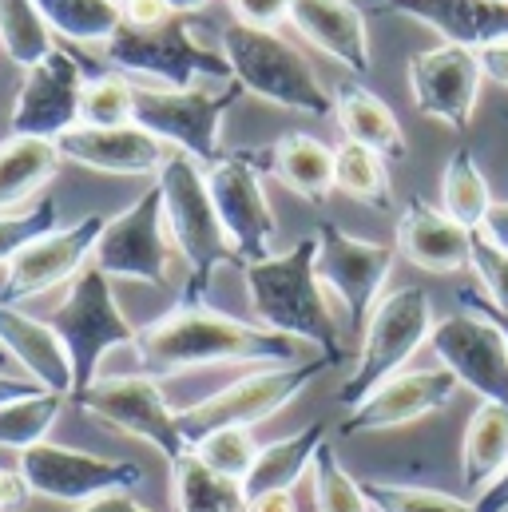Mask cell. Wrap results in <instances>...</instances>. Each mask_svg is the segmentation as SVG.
<instances>
[{
  "label": "cell",
  "mask_w": 508,
  "mask_h": 512,
  "mask_svg": "<svg viewBox=\"0 0 508 512\" xmlns=\"http://www.w3.org/2000/svg\"><path fill=\"white\" fill-rule=\"evenodd\" d=\"M135 358L143 374L171 378L191 374L207 366H290L306 362V346L274 334L258 322L231 318L207 302H183L167 310L163 318L139 326L135 334Z\"/></svg>",
  "instance_id": "1"
},
{
  "label": "cell",
  "mask_w": 508,
  "mask_h": 512,
  "mask_svg": "<svg viewBox=\"0 0 508 512\" xmlns=\"http://www.w3.org/2000/svg\"><path fill=\"white\" fill-rule=\"evenodd\" d=\"M247 302L258 326L314 346L334 366L346 358L322 278H318V235H306L282 255H266L243 266Z\"/></svg>",
  "instance_id": "2"
},
{
  "label": "cell",
  "mask_w": 508,
  "mask_h": 512,
  "mask_svg": "<svg viewBox=\"0 0 508 512\" xmlns=\"http://www.w3.org/2000/svg\"><path fill=\"white\" fill-rule=\"evenodd\" d=\"M155 183H159V195H163V219H167L171 247L187 266L183 302H203L215 274L223 266H243V258L235 255V247H231V239L219 223L203 163H195L191 155L171 151V159L159 167Z\"/></svg>",
  "instance_id": "3"
},
{
  "label": "cell",
  "mask_w": 508,
  "mask_h": 512,
  "mask_svg": "<svg viewBox=\"0 0 508 512\" xmlns=\"http://www.w3.org/2000/svg\"><path fill=\"white\" fill-rule=\"evenodd\" d=\"M223 56L231 64V76L243 84V92L266 104H278L286 112H302L310 120L334 116V96L326 92L310 60L278 32L235 20L223 32Z\"/></svg>",
  "instance_id": "4"
},
{
  "label": "cell",
  "mask_w": 508,
  "mask_h": 512,
  "mask_svg": "<svg viewBox=\"0 0 508 512\" xmlns=\"http://www.w3.org/2000/svg\"><path fill=\"white\" fill-rule=\"evenodd\" d=\"M104 52H108V64L116 72H124L127 80L139 76V80H155L159 88H175V92L199 88V80H223V84L235 80L227 56L199 44L187 16H179V12L151 28H135V24L120 20V28L108 36Z\"/></svg>",
  "instance_id": "5"
},
{
  "label": "cell",
  "mask_w": 508,
  "mask_h": 512,
  "mask_svg": "<svg viewBox=\"0 0 508 512\" xmlns=\"http://www.w3.org/2000/svg\"><path fill=\"white\" fill-rule=\"evenodd\" d=\"M44 322L64 342V354L72 366V393H80L84 385L100 378L104 354H112L120 346H135V334H139L116 302L112 278L92 262L72 278L64 302Z\"/></svg>",
  "instance_id": "6"
},
{
  "label": "cell",
  "mask_w": 508,
  "mask_h": 512,
  "mask_svg": "<svg viewBox=\"0 0 508 512\" xmlns=\"http://www.w3.org/2000/svg\"><path fill=\"white\" fill-rule=\"evenodd\" d=\"M433 298L421 286H397L378 302L362 330V350L350 370V378L338 389V401L346 409L362 405L381 382L401 374L409 358L429 342L433 334Z\"/></svg>",
  "instance_id": "7"
},
{
  "label": "cell",
  "mask_w": 508,
  "mask_h": 512,
  "mask_svg": "<svg viewBox=\"0 0 508 512\" xmlns=\"http://www.w3.org/2000/svg\"><path fill=\"white\" fill-rule=\"evenodd\" d=\"M330 366H334L330 358H306V362H290V366H262V370H254V374L239 378V382L215 389L211 397L179 409L183 437L195 449V441H203L207 433L251 429L258 421L282 413L294 397H302Z\"/></svg>",
  "instance_id": "8"
},
{
  "label": "cell",
  "mask_w": 508,
  "mask_h": 512,
  "mask_svg": "<svg viewBox=\"0 0 508 512\" xmlns=\"http://www.w3.org/2000/svg\"><path fill=\"white\" fill-rule=\"evenodd\" d=\"M243 84L231 80L219 92L207 88H147L135 84V124L163 139L171 151L191 155L195 163L211 167L223 159V120L239 104Z\"/></svg>",
  "instance_id": "9"
},
{
  "label": "cell",
  "mask_w": 508,
  "mask_h": 512,
  "mask_svg": "<svg viewBox=\"0 0 508 512\" xmlns=\"http://www.w3.org/2000/svg\"><path fill=\"white\" fill-rule=\"evenodd\" d=\"M16 473L32 489V497L60 501V505H92L104 497H120L143 485V465L135 461H112L88 449L40 441L24 453H16Z\"/></svg>",
  "instance_id": "10"
},
{
  "label": "cell",
  "mask_w": 508,
  "mask_h": 512,
  "mask_svg": "<svg viewBox=\"0 0 508 512\" xmlns=\"http://www.w3.org/2000/svg\"><path fill=\"white\" fill-rule=\"evenodd\" d=\"M72 401L84 413L108 421L112 429H120L135 441H147L167 461H179L183 453H191V441L183 437L179 413L167 405L163 389L151 374H108V378L100 374L92 385L72 393Z\"/></svg>",
  "instance_id": "11"
},
{
  "label": "cell",
  "mask_w": 508,
  "mask_h": 512,
  "mask_svg": "<svg viewBox=\"0 0 508 512\" xmlns=\"http://www.w3.org/2000/svg\"><path fill=\"white\" fill-rule=\"evenodd\" d=\"M92 266H100L108 278H131L147 286H171L175 282V247L163 219V195L159 183H151L131 207L112 215L100 231Z\"/></svg>",
  "instance_id": "12"
},
{
  "label": "cell",
  "mask_w": 508,
  "mask_h": 512,
  "mask_svg": "<svg viewBox=\"0 0 508 512\" xmlns=\"http://www.w3.org/2000/svg\"><path fill=\"white\" fill-rule=\"evenodd\" d=\"M318 278L326 298H334L346 314V330L362 334L370 314L385 298V282L393 270V247L358 239L338 223H322L318 231Z\"/></svg>",
  "instance_id": "13"
},
{
  "label": "cell",
  "mask_w": 508,
  "mask_h": 512,
  "mask_svg": "<svg viewBox=\"0 0 508 512\" xmlns=\"http://www.w3.org/2000/svg\"><path fill=\"white\" fill-rule=\"evenodd\" d=\"M262 163H266V151H227L223 159L203 167L219 223L235 255L243 258V266L270 255V243L278 235V219L262 191Z\"/></svg>",
  "instance_id": "14"
},
{
  "label": "cell",
  "mask_w": 508,
  "mask_h": 512,
  "mask_svg": "<svg viewBox=\"0 0 508 512\" xmlns=\"http://www.w3.org/2000/svg\"><path fill=\"white\" fill-rule=\"evenodd\" d=\"M88 60H80L68 48H52L40 64L24 72V84L12 100V135L32 139H60L72 128H80V100L88 84Z\"/></svg>",
  "instance_id": "15"
},
{
  "label": "cell",
  "mask_w": 508,
  "mask_h": 512,
  "mask_svg": "<svg viewBox=\"0 0 508 512\" xmlns=\"http://www.w3.org/2000/svg\"><path fill=\"white\" fill-rule=\"evenodd\" d=\"M481 84H485L481 48L437 44L409 60V92L417 112L453 131H465L473 124L481 104Z\"/></svg>",
  "instance_id": "16"
},
{
  "label": "cell",
  "mask_w": 508,
  "mask_h": 512,
  "mask_svg": "<svg viewBox=\"0 0 508 512\" xmlns=\"http://www.w3.org/2000/svg\"><path fill=\"white\" fill-rule=\"evenodd\" d=\"M429 346L437 362L481 401L508 405V342L493 322L461 306L433 326Z\"/></svg>",
  "instance_id": "17"
},
{
  "label": "cell",
  "mask_w": 508,
  "mask_h": 512,
  "mask_svg": "<svg viewBox=\"0 0 508 512\" xmlns=\"http://www.w3.org/2000/svg\"><path fill=\"white\" fill-rule=\"evenodd\" d=\"M104 223H108L104 215H84L80 223L56 227L44 239H36L32 247H24L20 255L4 266L0 302L4 306H16V302H28L36 294L56 290L60 282H72L92 262V255H96V243H100Z\"/></svg>",
  "instance_id": "18"
},
{
  "label": "cell",
  "mask_w": 508,
  "mask_h": 512,
  "mask_svg": "<svg viewBox=\"0 0 508 512\" xmlns=\"http://www.w3.org/2000/svg\"><path fill=\"white\" fill-rule=\"evenodd\" d=\"M461 382L445 370H401L389 382H381L362 405H354L346 413V421L338 425L342 437H358V433H385V429H405L429 413L449 409V401L457 397Z\"/></svg>",
  "instance_id": "19"
},
{
  "label": "cell",
  "mask_w": 508,
  "mask_h": 512,
  "mask_svg": "<svg viewBox=\"0 0 508 512\" xmlns=\"http://www.w3.org/2000/svg\"><path fill=\"white\" fill-rule=\"evenodd\" d=\"M60 159L100 171V175H159V167L171 159V147L155 139L139 124L127 128H72L56 139Z\"/></svg>",
  "instance_id": "20"
},
{
  "label": "cell",
  "mask_w": 508,
  "mask_h": 512,
  "mask_svg": "<svg viewBox=\"0 0 508 512\" xmlns=\"http://www.w3.org/2000/svg\"><path fill=\"white\" fill-rule=\"evenodd\" d=\"M397 251L429 274H453L469 266L473 231H465L441 207H429L421 195H413L397 215Z\"/></svg>",
  "instance_id": "21"
},
{
  "label": "cell",
  "mask_w": 508,
  "mask_h": 512,
  "mask_svg": "<svg viewBox=\"0 0 508 512\" xmlns=\"http://www.w3.org/2000/svg\"><path fill=\"white\" fill-rule=\"evenodd\" d=\"M385 12L433 28L445 44L489 48L508 40V4L501 0H374Z\"/></svg>",
  "instance_id": "22"
},
{
  "label": "cell",
  "mask_w": 508,
  "mask_h": 512,
  "mask_svg": "<svg viewBox=\"0 0 508 512\" xmlns=\"http://www.w3.org/2000/svg\"><path fill=\"white\" fill-rule=\"evenodd\" d=\"M290 24L354 76L370 72V32L354 0H290Z\"/></svg>",
  "instance_id": "23"
},
{
  "label": "cell",
  "mask_w": 508,
  "mask_h": 512,
  "mask_svg": "<svg viewBox=\"0 0 508 512\" xmlns=\"http://www.w3.org/2000/svg\"><path fill=\"white\" fill-rule=\"evenodd\" d=\"M0 346L8 350L12 362L24 366V374L36 385H44L48 393L72 397V366H68L64 342L48 322L0 302Z\"/></svg>",
  "instance_id": "24"
},
{
  "label": "cell",
  "mask_w": 508,
  "mask_h": 512,
  "mask_svg": "<svg viewBox=\"0 0 508 512\" xmlns=\"http://www.w3.org/2000/svg\"><path fill=\"white\" fill-rule=\"evenodd\" d=\"M334 120L342 124L350 143H362V147L378 151L385 163L409 159V143H405V131L397 124L393 108L381 100L378 92H370L366 84H358V80L338 84V92H334Z\"/></svg>",
  "instance_id": "25"
},
{
  "label": "cell",
  "mask_w": 508,
  "mask_h": 512,
  "mask_svg": "<svg viewBox=\"0 0 508 512\" xmlns=\"http://www.w3.org/2000/svg\"><path fill=\"white\" fill-rule=\"evenodd\" d=\"M266 163L286 191H294L314 207H322L334 191V147H326L306 131H286L266 151Z\"/></svg>",
  "instance_id": "26"
},
{
  "label": "cell",
  "mask_w": 508,
  "mask_h": 512,
  "mask_svg": "<svg viewBox=\"0 0 508 512\" xmlns=\"http://www.w3.org/2000/svg\"><path fill=\"white\" fill-rule=\"evenodd\" d=\"M330 441V429H326V421H314V425H306V429H298V433H290V437H282V441H270V445H262L258 449V457H254L251 473L243 477V489H247V497H266V493H286V489H294L310 469H314V457H318V449Z\"/></svg>",
  "instance_id": "27"
},
{
  "label": "cell",
  "mask_w": 508,
  "mask_h": 512,
  "mask_svg": "<svg viewBox=\"0 0 508 512\" xmlns=\"http://www.w3.org/2000/svg\"><path fill=\"white\" fill-rule=\"evenodd\" d=\"M508 469V405L481 401L465 425L461 441V485L481 497Z\"/></svg>",
  "instance_id": "28"
},
{
  "label": "cell",
  "mask_w": 508,
  "mask_h": 512,
  "mask_svg": "<svg viewBox=\"0 0 508 512\" xmlns=\"http://www.w3.org/2000/svg\"><path fill=\"white\" fill-rule=\"evenodd\" d=\"M171 509L175 512H251L243 481L211 469L195 449L171 461Z\"/></svg>",
  "instance_id": "29"
},
{
  "label": "cell",
  "mask_w": 508,
  "mask_h": 512,
  "mask_svg": "<svg viewBox=\"0 0 508 512\" xmlns=\"http://www.w3.org/2000/svg\"><path fill=\"white\" fill-rule=\"evenodd\" d=\"M60 147L52 139L12 135L0 143V215L28 203L60 171Z\"/></svg>",
  "instance_id": "30"
},
{
  "label": "cell",
  "mask_w": 508,
  "mask_h": 512,
  "mask_svg": "<svg viewBox=\"0 0 508 512\" xmlns=\"http://www.w3.org/2000/svg\"><path fill=\"white\" fill-rule=\"evenodd\" d=\"M441 211L473 235L485 227V219L493 211V191H489L485 171L469 147H457L441 171Z\"/></svg>",
  "instance_id": "31"
},
{
  "label": "cell",
  "mask_w": 508,
  "mask_h": 512,
  "mask_svg": "<svg viewBox=\"0 0 508 512\" xmlns=\"http://www.w3.org/2000/svg\"><path fill=\"white\" fill-rule=\"evenodd\" d=\"M334 191L374 207L381 215L393 211V187H389V167L378 151L362 147V143H342L334 151Z\"/></svg>",
  "instance_id": "32"
},
{
  "label": "cell",
  "mask_w": 508,
  "mask_h": 512,
  "mask_svg": "<svg viewBox=\"0 0 508 512\" xmlns=\"http://www.w3.org/2000/svg\"><path fill=\"white\" fill-rule=\"evenodd\" d=\"M44 24L72 44H108L120 28V4L112 0H32Z\"/></svg>",
  "instance_id": "33"
},
{
  "label": "cell",
  "mask_w": 508,
  "mask_h": 512,
  "mask_svg": "<svg viewBox=\"0 0 508 512\" xmlns=\"http://www.w3.org/2000/svg\"><path fill=\"white\" fill-rule=\"evenodd\" d=\"M0 48L24 72L32 64H40L56 48L52 44V28L44 24V16L36 12L32 0H0Z\"/></svg>",
  "instance_id": "34"
},
{
  "label": "cell",
  "mask_w": 508,
  "mask_h": 512,
  "mask_svg": "<svg viewBox=\"0 0 508 512\" xmlns=\"http://www.w3.org/2000/svg\"><path fill=\"white\" fill-rule=\"evenodd\" d=\"M60 409H64V397L60 393H48V389L36 393V397L0 405V449L24 453V449L48 441L52 425L60 421Z\"/></svg>",
  "instance_id": "35"
},
{
  "label": "cell",
  "mask_w": 508,
  "mask_h": 512,
  "mask_svg": "<svg viewBox=\"0 0 508 512\" xmlns=\"http://www.w3.org/2000/svg\"><path fill=\"white\" fill-rule=\"evenodd\" d=\"M135 124V84L124 72H88L80 100V128H127Z\"/></svg>",
  "instance_id": "36"
},
{
  "label": "cell",
  "mask_w": 508,
  "mask_h": 512,
  "mask_svg": "<svg viewBox=\"0 0 508 512\" xmlns=\"http://www.w3.org/2000/svg\"><path fill=\"white\" fill-rule=\"evenodd\" d=\"M310 485H314V509L318 512H370V501L362 493V481L346 473V465L338 461V453H334L330 441L314 457Z\"/></svg>",
  "instance_id": "37"
},
{
  "label": "cell",
  "mask_w": 508,
  "mask_h": 512,
  "mask_svg": "<svg viewBox=\"0 0 508 512\" xmlns=\"http://www.w3.org/2000/svg\"><path fill=\"white\" fill-rule=\"evenodd\" d=\"M362 493L370 509L378 512H477L473 501H461L441 489H421V485H397V481H362Z\"/></svg>",
  "instance_id": "38"
},
{
  "label": "cell",
  "mask_w": 508,
  "mask_h": 512,
  "mask_svg": "<svg viewBox=\"0 0 508 512\" xmlns=\"http://www.w3.org/2000/svg\"><path fill=\"white\" fill-rule=\"evenodd\" d=\"M56 223H60L56 199H36L24 211H4L0 215V266H8L24 247H32L48 231H56Z\"/></svg>",
  "instance_id": "39"
},
{
  "label": "cell",
  "mask_w": 508,
  "mask_h": 512,
  "mask_svg": "<svg viewBox=\"0 0 508 512\" xmlns=\"http://www.w3.org/2000/svg\"><path fill=\"white\" fill-rule=\"evenodd\" d=\"M258 449H262V445H254L251 429H219V433H207L203 441H195V453H199L211 469H219V473H227V477H235V481H243V477L251 473Z\"/></svg>",
  "instance_id": "40"
},
{
  "label": "cell",
  "mask_w": 508,
  "mask_h": 512,
  "mask_svg": "<svg viewBox=\"0 0 508 512\" xmlns=\"http://www.w3.org/2000/svg\"><path fill=\"white\" fill-rule=\"evenodd\" d=\"M469 266L477 270L481 278V294L493 310L508 314V251L493 247L485 235H473V255H469Z\"/></svg>",
  "instance_id": "41"
},
{
  "label": "cell",
  "mask_w": 508,
  "mask_h": 512,
  "mask_svg": "<svg viewBox=\"0 0 508 512\" xmlns=\"http://www.w3.org/2000/svg\"><path fill=\"white\" fill-rule=\"evenodd\" d=\"M239 16V24H251V28H278L282 20H290V0H227Z\"/></svg>",
  "instance_id": "42"
},
{
  "label": "cell",
  "mask_w": 508,
  "mask_h": 512,
  "mask_svg": "<svg viewBox=\"0 0 508 512\" xmlns=\"http://www.w3.org/2000/svg\"><path fill=\"white\" fill-rule=\"evenodd\" d=\"M120 16H124V24L151 28V24H163V20L175 16V12H171L167 0H127V4H120Z\"/></svg>",
  "instance_id": "43"
},
{
  "label": "cell",
  "mask_w": 508,
  "mask_h": 512,
  "mask_svg": "<svg viewBox=\"0 0 508 512\" xmlns=\"http://www.w3.org/2000/svg\"><path fill=\"white\" fill-rule=\"evenodd\" d=\"M28 501H32V489L24 485V477L0 465V512H24Z\"/></svg>",
  "instance_id": "44"
},
{
  "label": "cell",
  "mask_w": 508,
  "mask_h": 512,
  "mask_svg": "<svg viewBox=\"0 0 508 512\" xmlns=\"http://www.w3.org/2000/svg\"><path fill=\"white\" fill-rule=\"evenodd\" d=\"M457 302L465 306V310H473V314H481L485 322H493L501 334H505V342H508V314H501V310H493L489 302H485V294L481 290H473V286H461V294H457Z\"/></svg>",
  "instance_id": "45"
},
{
  "label": "cell",
  "mask_w": 508,
  "mask_h": 512,
  "mask_svg": "<svg viewBox=\"0 0 508 512\" xmlns=\"http://www.w3.org/2000/svg\"><path fill=\"white\" fill-rule=\"evenodd\" d=\"M481 64H485V80L508 88V40H497V44L481 48Z\"/></svg>",
  "instance_id": "46"
},
{
  "label": "cell",
  "mask_w": 508,
  "mask_h": 512,
  "mask_svg": "<svg viewBox=\"0 0 508 512\" xmlns=\"http://www.w3.org/2000/svg\"><path fill=\"white\" fill-rule=\"evenodd\" d=\"M36 393H44V385H36L32 378H16V374H4V370H0V405L24 401V397H36Z\"/></svg>",
  "instance_id": "47"
},
{
  "label": "cell",
  "mask_w": 508,
  "mask_h": 512,
  "mask_svg": "<svg viewBox=\"0 0 508 512\" xmlns=\"http://www.w3.org/2000/svg\"><path fill=\"white\" fill-rule=\"evenodd\" d=\"M477 235H485L493 247L508 251V203H493V211H489V219H485V227Z\"/></svg>",
  "instance_id": "48"
},
{
  "label": "cell",
  "mask_w": 508,
  "mask_h": 512,
  "mask_svg": "<svg viewBox=\"0 0 508 512\" xmlns=\"http://www.w3.org/2000/svg\"><path fill=\"white\" fill-rule=\"evenodd\" d=\"M473 505H477V512H508V469L481 497H473Z\"/></svg>",
  "instance_id": "49"
},
{
  "label": "cell",
  "mask_w": 508,
  "mask_h": 512,
  "mask_svg": "<svg viewBox=\"0 0 508 512\" xmlns=\"http://www.w3.org/2000/svg\"><path fill=\"white\" fill-rule=\"evenodd\" d=\"M72 512H155L147 505H139L131 493H120V497H104V501H92L84 509H72Z\"/></svg>",
  "instance_id": "50"
},
{
  "label": "cell",
  "mask_w": 508,
  "mask_h": 512,
  "mask_svg": "<svg viewBox=\"0 0 508 512\" xmlns=\"http://www.w3.org/2000/svg\"><path fill=\"white\" fill-rule=\"evenodd\" d=\"M251 512H298V501H294L290 489L286 493H266V497H254Z\"/></svg>",
  "instance_id": "51"
},
{
  "label": "cell",
  "mask_w": 508,
  "mask_h": 512,
  "mask_svg": "<svg viewBox=\"0 0 508 512\" xmlns=\"http://www.w3.org/2000/svg\"><path fill=\"white\" fill-rule=\"evenodd\" d=\"M171 4V12H179V16H195V12H203L207 4H215V0H167Z\"/></svg>",
  "instance_id": "52"
},
{
  "label": "cell",
  "mask_w": 508,
  "mask_h": 512,
  "mask_svg": "<svg viewBox=\"0 0 508 512\" xmlns=\"http://www.w3.org/2000/svg\"><path fill=\"white\" fill-rule=\"evenodd\" d=\"M8 366H12V358H8V350H4V346H0V370H4V374H8Z\"/></svg>",
  "instance_id": "53"
},
{
  "label": "cell",
  "mask_w": 508,
  "mask_h": 512,
  "mask_svg": "<svg viewBox=\"0 0 508 512\" xmlns=\"http://www.w3.org/2000/svg\"><path fill=\"white\" fill-rule=\"evenodd\" d=\"M112 4H127V0H112Z\"/></svg>",
  "instance_id": "54"
},
{
  "label": "cell",
  "mask_w": 508,
  "mask_h": 512,
  "mask_svg": "<svg viewBox=\"0 0 508 512\" xmlns=\"http://www.w3.org/2000/svg\"><path fill=\"white\" fill-rule=\"evenodd\" d=\"M501 4H508V0H501Z\"/></svg>",
  "instance_id": "55"
}]
</instances>
